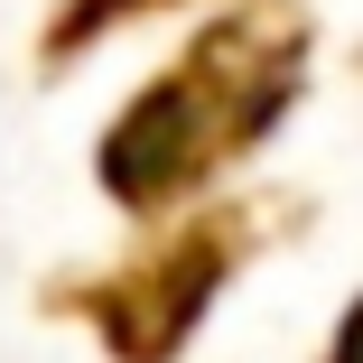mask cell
I'll return each instance as SVG.
<instances>
[{"mask_svg": "<svg viewBox=\"0 0 363 363\" xmlns=\"http://www.w3.org/2000/svg\"><path fill=\"white\" fill-rule=\"evenodd\" d=\"M308 75H317V19L298 0L214 10L103 121V140H94L103 205L130 214V224H159V214L214 196L233 168H252L289 130V112L308 103Z\"/></svg>", "mask_w": 363, "mask_h": 363, "instance_id": "6da1fadb", "label": "cell"}, {"mask_svg": "<svg viewBox=\"0 0 363 363\" xmlns=\"http://www.w3.org/2000/svg\"><path fill=\"white\" fill-rule=\"evenodd\" d=\"M317 224V205L298 186H233V196H196L159 224H140L130 252L94 270H56L38 289V308L84 326L103 363H186L205 317L242 289V270L279 242H298Z\"/></svg>", "mask_w": 363, "mask_h": 363, "instance_id": "7a4b0ae2", "label": "cell"}, {"mask_svg": "<svg viewBox=\"0 0 363 363\" xmlns=\"http://www.w3.org/2000/svg\"><path fill=\"white\" fill-rule=\"evenodd\" d=\"M168 10H196V0H56L47 28H38V75H65L75 56L112 47V38L140 28V19H168Z\"/></svg>", "mask_w": 363, "mask_h": 363, "instance_id": "3957f363", "label": "cell"}, {"mask_svg": "<svg viewBox=\"0 0 363 363\" xmlns=\"http://www.w3.org/2000/svg\"><path fill=\"white\" fill-rule=\"evenodd\" d=\"M317 363H363V289L345 298V317H335V335H326V354Z\"/></svg>", "mask_w": 363, "mask_h": 363, "instance_id": "277c9868", "label": "cell"}]
</instances>
